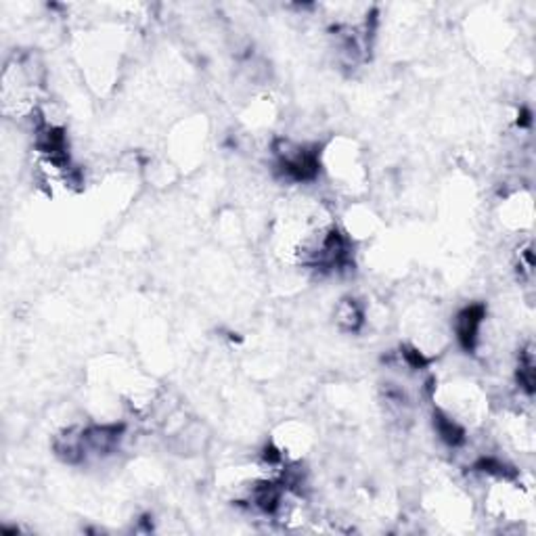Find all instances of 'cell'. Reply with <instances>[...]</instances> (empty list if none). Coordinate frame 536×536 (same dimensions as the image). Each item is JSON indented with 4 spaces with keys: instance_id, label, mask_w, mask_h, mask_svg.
<instances>
[{
    "instance_id": "cell-1",
    "label": "cell",
    "mask_w": 536,
    "mask_h": 536,
    "mask_svg": "<svg viewBox=\"0 0 536 536\" xmlns=\"http://www.w3.org/2000/svg\"><path fill=\"white\" fill-rule=\"evenodd\" d=\"M482 318H484V308L482 306H469L467 310L461 312L457 331H459V339H461L465 350H471L476 346L478 329H480Z\"/></svg>"
},
{
    "instance_id": "cell-2",
    "label": "cell",
    "mask_w": 536,
    "mask_h": 536,
    "mask_svg": "<svg viewBox=\"0 0 536 536\" xmlns=\"http://www.w3.org/2000/svg\"><path fill=\"white\" fill-rule=\"evenodd\" d=\"M361 318H363V314H361L359 308H356L354 302L348 300L346 304H341V308H339V320H346L350 329H356V325L361 323Z\"/></svg>"
}]
</instances>
